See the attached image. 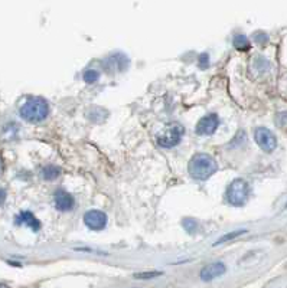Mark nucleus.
Returning a JSON list of instances; mask_svg holds the SVG:
<instances>
[{
	"label": "nucleus",
	"instance_id": "11",
	"mask_svg": "<svg viewBox=\"0 0 287 288\" xmlns=\"http://www.w3.org/2000/svg\"><path fill=\"white\" fill-rule=\"evenodd\" d=\"M234 47L239 50H248L250 49V41L247 39V36H244V35H237L235 38H234Z\"/></svg>",
	"mask_w": 287,
	"mask_h": 288
},
{
	"label": "nucleus",
	"instance_id": "10",
	"mask_svg": "<svg viewBox=\"0 0 287 288\" xmlns=\"http://www.w3.org/2000/svg\"><path fill=\"white\" fill-rule=\"evenodd\" d=\"M17 224L29 225L32 229H38V228H39V222L33 218V215L32 213H29V212L20 213V216H17Z\"/></svg>",
	"mask_w": 287,
	"mask_h": 288
},
{
	"label": "nucleus",
	"instance_id": "13",
	"mask_svg": "<svg viewBox=\"0 0 287 288\" xmlns=\"http://www.w3.org/2000/svg\"><path fill=\"white\" fill-rule=\"evenodd\" d=\"M162 275L160 271H147V272H139V274H134V278L137 280H150V278H156Z\"/></svg>",
	"mask_w": 287,
	"mask_h": 288
},
{
	"label": "nucleus",
	"instance_id": "12",
	"mask_svg": "<svg viewBox=\"0 0 287 288\" xmlns=\"http://www.w3.org/2000/svg\"><path fill=\"white\" fill-rule=\"evenodd\" d=\"M42 173H44L45 179H55V177H58L61 175V169L59 167H55V166H48V167L44 169Z\"/></svg>",
	"mask_w": 287,
	"mask_h": 288
},
{
	"label": "nucleus",
	"instance_id": "16",
	"mask_svg": "<svg viewBox=\"0 0 287 288\" xmlns=\"http://www.w3.org/2000/svg\"><path fill=\"white\" fill-rule=\"evenodd\" d=\"M4 199H6V192L3 189H0V205L4 203Z\"/></svg>",
	"mask_w": 287,
	"mask_h": 288
},
{
	"label": "nucleus",
	"instance_id": "4",
	"mask_svg": "<svg viewBox=\"0 0 287 288\" xmlns=\"http://www.w3.org/2000/svg\"><path fill=\"white\" fill-rule=\"evenodd\" d=\"M254 139L255 143L258 144V147L266 151V153H273L277 147V140L276 136L271 133L269 128L266 127H258L255 128L254 131Z\"/></svg>",
	"mask_w": 287,
	"mask_h": 288
},
{
	"label": "nucleus",
	"instance_id": "5",
	"mask_svg": "<svg viewBox=\"0 0 287 288\" xmlns=\"http://www.w3.org/2000/svg\"><path fill=\"white\" fill-rule=\"evenodd\" d=\"M183 134V127L179 126V124H171L169 128L166 130L165 134H162L159 139H158V143L162 147H166V148H171V147H175L176 144L180 142V137Z\"/></svg>",
	"mask_w": 287,
	"mask_h": 288
},
{
	"label": "nucleus",
	"instance_id": "2",
	"mask_svg": "<svg viewBox=\"0 0 287 288\" xmlns=\"http://www.w3.org/2000/svg\"><path fill=\"white\" fill-rule=\"evenodd\" d=\"M49 114L48 102L44 98L32 96L20 107V117L31 123H39L45 120Z\"/></svg>",
	"mask_w": 287,
	"mask_h": 288
},
{
	"label": "nucleus",
	"instance_id": "15",
	"mask_svg": "<svg viewBox=\"0 0 287 288\" xmlns=\"http://www.w3.org/2000/svg\"><path fill=\"white\" fill-rule=\"evenodd\" d=\"M245 232H247L245 229H241V231H234L232 234H228V235H224V237H221V238L218 240V242H217L215 245H220V243H223V242H225V240H232V238L239 237V235H242V234H245Z\"/></svg>",
	"mask_w": 287,
	"mask_h": 288
},
{
	"label": "nucleus",
	"instance_id": "14",
	"mask_svg": "<svg viewBox=\"0 0 287 288\" xmlns=\"http://www.w3.org/2000/svg\"><path fill=\"white\" fill-rule=\"evenodd\" d=\"M98 77H100V74L94 71V69H88V71H85V74H84V81L85 82H88V84H94L97 80H98Z\"/></svg>",
	"mask_w": 287,
	"mask_h": 288
},
{
	"label": "nucleus",
	"instance_id": "8",
	"mask_svg": "<svg viewBox=\"0 0 287 288\" xmlns=\"http://www.w3.org/2000/svg\"><path fill=\"white\" fill-rule=\"evenodd\" d=\"M227 271L225 265L223 262H215V264H209L207 265L202 271H201V278L204 281H211V280H215L218 277L224 275Z\"/></svg>",
	"mask_w": 287,
	"mask_h": 288
},
{
	"label": "nucleus",
	"instance_id": "6",
	"mask_svg": "<svg viewBox=\"0 0 287 288\" xmlns=\"http://www.w3.org/2000/svg\"><path fill=\"white\" fill-rule=\"evenodd\" d=\"M84 222L90 229L100 231L107 224V215L101 210H88L84 215Z\"/></svg>",
	"mask_w": 287,
	"mask_h": 288
},
{
	"label": "nucleus",
	"instance_id": "1",
	"mask_svg": "<svg viewBox=\"0 0 287 288\" xmlns=\"http://www.w3.org/2000/svg\"><path fill=\"white\" fill-rule=\"evenodd\" d=\"M217 169H218V166H217L215 159L207 153L195 154L189 161V166H188L189 175L198 180H207L208 177H211L217 172Z\"/></svg>",
	"mask_w": 287,
	"mask_h": 288
},
{
	"label": "nucleus",
	"instance_id": "17",
	"mask_svg": "<svg viewBox=\"0 0 287 288\" xmlns=\"http://www.w3.org/2000/svg\"><path fill=\"white\" fill-rule=\"evenodd\" d=\"M0 175H1V161H0Z\"/></svg>",
	"mask_w": 287,
	"mask_h": 288
},
{
	"label": "nucleus",
	"instance_id": "3",
	"mask_svg": "<svg viewBox=\"0 0 287 288\" xmlns=\"http://www.w3.org/2000/svg\"><path fill=\"white\" fill-rule=\"evenodd\" d=\"M248 194H250L248 183L245 180H242V179H235L227 188L225 197H227V202L230 205H232V206H242V205L247 203Z\"/></svg>",
	"mask_w": 287,
	"mask_h": 288
},
{
	"label": "nucleus",
	"instance_id": "9",
	"mask_svg": "<svg viewBox=\"0 0 287 288\" xmlns=\"http://www.w3.org/2000/svg\"><path fill=\"white\" fill-rule=\"evenodd\" d=\"M75 202H74V197L66 193L65 191H57L55 193V206L58 210H71L74 208Z\"/></svg>",
	"mask_w": 287,
	"mask_h": 288
},
{
	"label": "nucleus",
	"instance_id": "7",
	"mask_svg": "<svg viewBox=\"0 0 287 288\" xmlns=\"http://www.w3.org/2000/svg\"><path fill=\"white\" fill-rule=\"evenodd\" d=\"M218 127V117L215 114H209L207 117L201 118L196 124V133L201 136H209Z\"/></svg>",
	"mask_w": 287,
	"mask_h": 288
}]
</instances>
